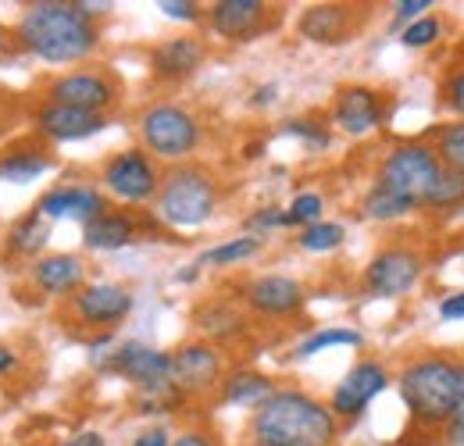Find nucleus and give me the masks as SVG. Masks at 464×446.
<instances>
[{"label": "nucleus", "mask_w": 464, "mask_h": 446, "mask_svg": "<svg viewBox=\"0 0 464 446\" xmlns=\"http://www.w3.org/2000/svg\"><path fill=\"white\" fill-rule=\"evenodd\" d=\"M429 7H432L429 0H401V4H393V22H418L421 11H429Z\"/></svg>", "instance_id": "obj_39"}, {"label": "nucleus", "mask_w": 464, "mask_h": 446, "mask_svg": "<svg viewBox=\"0 0 464 446\" xmlns=\"http://www.w3.org/2000/svg\"><path fill=\"white\" fill-rule=\"evenodd\" d=\"M61 446H104V436L101 432H82V436H75V440H68Z\"/></svg>", "instance_id": "obj_45"}, {"label": "nucleus", "mask_w": 464, "mask_h": 446, "mask_svg": "<svg viewBox=\"0 0 464 446\" xmlns=\"http://www.w3.org/2000/svg\"><path fill=\"white\" fill-rule=\"evenodd\" d=\"M158 218L172 228H197L218 211V182L208 168L175 165L161 175V189L154 197Z\"/></svg>", "instance_id": "obj_4"}, {"label": "nucleus", "mask_w": 464, "mask_h": 446, "mask_svg": "<svg viewBox=\"0 0 464 446\" xmlns=\"http://www.w3.org/2000/svg\"><path fill=\"white\" fill-rule=\"evenodd\" d=\"M361 211H364L368 218H375V222H397V218H407V215L414 211V204H407L404 197H397V193H390V189L372 186V189L364 193V200H361Z\"/></svg>", "instance_id": "obj_27"}, {"label": "nucleus", "mask_w": 464, "mask_h": 446, "mask_svg": "<svg viewBox=\"0 0 464 446\" xmlns=\"http://www.w3.org/2000/svg\"><path fill=\"white\" fill-rule=\"evenodd\" d=\"M447 440L454 446H464V379H461V396H458V407L447 422Z\"/></svg>", "instance_id": "obj_38"}, {"label": "nucleus", "mask_w": 464, "mask_h": 446, "mask_svg": "<svg viewBox=\"0 0 464 446\" xmlns=\"http://www.w3.org/2000/svg\"><path fill=\"white\" fill-rule=\"evenodd\" d=\"M222 383V354L215 343H186L172 354V386L186 393H208Z\"/></svg>", "instance_id": "obj_12"}, {"label": "nucleus", "mask_w": 464, "mask_h": 446, "mask_svg": "<svg viewBox=\"0 0 464 446\" xmlns=\"http://www.w3.org/2000/svg\"><path fill=\"white\" fill-rule=\"evenodd\" d=\"M54 168L51 154L40 150V147H7L0 154V182H14V186H25L40 175H47Z\"/></svg>", "instance_id": "obj_23"}, {"label": "nucleus", "mask_w": 464, "mask_h": 446, "mask_svg": "<svg viewBox=\"0 0 464 446\" xmlns=\"http://www.w3.org/2000/svg\"><path fill=\"white\" fill-rule=\"evenodd\" d=\"M72 311L82 325L93 329H111L129 318L132 311V293L118 282H90L72 296Z\"/></svg>", "instance_id": "obj_13"}, {"label": "nucleus", "mask_w": 464, "mask_h": 446, "mask_svg": "<svg viewBox=\"0 0 464 446\" xmlns=\"http://www.w3.org/2000/svg\"><path fill=\"white\" fill-rule=\"evenodd\" d=\"M172 446H215L204 432H182V436H175Z\"/></svg>", "instance_id": "obj_43"}, {"label": "nucleus", "mask_w": 464, "mask_h": 446, "mask_svg": "<svg viewBox=\"0 0 464 446\" xmlns=\"http://www.w3.org/2000/svg\"><path fill=\"white\" fill-rule=\"evenodd\" d=\"M29 276L51 296H75L86 286V261L79 254H47L29 265Z\"/></svg>", "instance_id": "obj_20"}, {"label": "nucleus", "mask_w": 464, "mask_h": 446, "mask_svg": "<svg viewBox=\"0 0 464 446\" xmlns=\"http://www.w3.org/2000/svg\"><path fill=\"white\" fill-rule=\"evenodd\" d=\"M108 368L125 375L136 390H154V386H169L172 383V354H161L154 346L143 343H125L118 346L108 361Z\"/></svg>", "instance_id": "obj_14"}, {"label": "nucleus", "mask_w": 464, "mask_h": 446, "mask_svg": "<svg viewBox=\"0 0 464 446\" xmlns=\"http://www.w3.org/2000/svg\"><path fill=\"white\" fill-rule=\"evenodd\" d=\"M386 386H390V372L379 361H361V364L350 368L347 375H343V383L333 390L329 411L336 418H357Z\"/></svg>", "instance_id": "obj_16"}, {"label": "nucleus", "mask_w": 464, "mask_h": 446, "mask_svg": "<svg viewBox=\"0 0 464 446\" xmlns=\"http://www.w3.org/2000/svg\"><path fill=\"white\" fill-rule=\"evenodd\" d=\"M33 125L40 136H47L54 143H72V140H86V136L101 132L108 125V114L79 112V108H64V104H44L33 114Z\"/></svg>", "instance_id": "obj_18"}, {"label": "nucleus", "mask_w": 464, "mask_h": 446, "mask_svg": "<svg viewBox=\"0 0 464 446\" xmlns=\"http://www.w3.org/2000/svg\"><path fill=\"white\" fill-rule=\"evenodd\" d=\"M440 318H447V322L464 318V293H450V296L440 304Z\"/></svg>", "instance_id": "obj_41"}, {"label": "nucleus", "mask_w": 464, "mask_h": 446, "mask_svg": "<svg viewBox=\"0 0 464 446\" xmlns=\"http://www.w3.org/2000/svg\"><path fill=\"white\" fill-rule=\"evenodd\" d=\"M322 211H325V204H322V197L318 193H296L293 197V204L286 208V225H314L322 222Z\"/></svg>", "instance_id": "obj_33"}, {"label": "nucleus", "mask_w": 464, "mask_h": 446, "mask_svg": "<svg viewBox=\"0 0 464 446\" xmlns=\"http://www.w3.org/2000/svg\"><path fill=\"white\" fill-rule=\"evenodd\" d=\"M286 225V211H279V208H265L261 215H254L246 228H250V236H257V232H265V228H283Z\"/></svg>", "instance_id": "obj_37"}, {"label": "nucleus", "mask_w": 464, "mask_h": 446, "mask_svg": "<svg viewBox=\"0 0 464 446\" xmlns=\"http://www.w3.org/2000/svg\"><path fill=\"white\" fill-rule=\"evenodd\" d=\"M440 33H443L440 18H432V15H421L418 22H411V25L404 29V47H411V51H418V47H429V44H436V40H440Z\"/></svg>", "instance_id": "obj_34"}, {"label": "nucleus", "mask_w": 464, "mask_h": 446, "mask_svg": "<svg viewBox=\"0 0 464 446\" xmlns=\"http://www.w3.org/2000/svg\"><path fill=\"white\" fill-rule=\"evenodd\" d=\"M333 118L347 136H364L382 121V97L368 86H343L336 93Z\"/></svg>", "instance_id": "obj_21"}, {"label": "nucleus", "mask_w": 464, "mask_h": 446, "mask_svg": "<svg viewBox=\"0 0 464 446\" xmlns=\"http://www.w3.org/2000/svg\"><path fill=\"white\" fill-rule=\"evenodd\" d=\"M361 343H364V335L353 329H318L296 346V357H314L329 346H361Z\"/></svg>", "instance_id": "obj_32"}, {"label": "nucleus", "mask_w": 464, "mask_h": 446, "mask_svg": "<svg viewBox=\"0 0 464 446\" xmlns=\"http://www.w3.org/2000/svg\"><path fill=\"white\" fill-rule=\"evenodd\" d=\"M421 208H432V211H461L464 208V175L443 168L440 179H436V186H432V193L425 197Z\"/></svg>", "instance_id": "obj_29"}, {"label": "nucleus", "mask_w": 464, "mask_h": 446, "mask_svg": "<svg viewBox=\"0 0 464 446\" xmlns=\"http://www.w3.org/2000/svg\"><path fill=\"white\" fill-rule=\"evenodd\" d=\"M254 254H261V239L257 236H236L229 243H218V247H211L204 257H200V265H218V268H229V265H239V261H250Z\"/></svg>", "instance_id": "obj_28"}, {"label": "nucleus", "mask_w": 464, "mask_h": 446, "mask_svg": "<svg viewBox=\"0 0 464 446\" xmlns=\"http://www.w3.org/2000/svg\"><path fill=\"white\" fill-rule=\"evenodd\" d=\"M197 325H200V333L211 335V339H232V335L243 333V315L232 307V304H222V300H215V304H204L200 311H197Z\"/></svg>", "instance_id": "obj_26"}, {"label": "nucleus", "mask_w": 464, "mask_h": 446, "mask_svg": "<svg viewBox=\"0 0 464 446\" xmlns=\"http://www.w3.org/2000/svg\"><path fill=\"white\" fill-rule=\"evenodd\" d=\"M14 368H18V354L11 346H0V375L4 372H14Z\"/></svg>", "instance_id": "obj_44"}, {"label": "nucleus", "mask_w": 464, "mask_h": 446, "mask_svg": "<svg viewBox=\"0 0 464 446\" xmlns=\"http://www.w3.org/2000/svg\"><path fill=\"white\" fill-rule=\"evenodd\" d=\"M158 7L175 22H200V4L197 0H161Z\"/></svg>", "instance_id": "obj_36"}, {"label": "nucleus", "mask_w": 464, "mask_h": 446, "mask_svg": "<svg viewBox=\"0 0 464 446\" xmlns=\"http://www.w3.org/2000/svg\"><path fill=\"white\" fill-rule=\"evenodd\" d=\"M14 36L29 54L47 64H75L101 47L97 22L82 11V4H68V0L29 4L25 15L18 18Z\"/></svg>", "instance_id": "obj_1"}, {"label": "nucleus", "mask_w": 464, "mask_h": 446, "mask_svg": "<svg viewBox=\"0 0 464 446\" xmlns=\"http://www.w3.org/2000/svg\"><path fill=\"white\" fill-rule=\"evenodd\" d=\"M140 140H143V150L161 158V161H175V165H186V158L200 147L204 140V129H200V118L179 104H150L147 112L140 114Z\"/></svg>", "instance_id": "obj_5"}, {"label": "nucleus", "mask_w": 464, "mask_h": 446, "mask_svg": "<svg viewBox=\"0 0 464 446\" xmlns=\"http://www.w3.org/2000/svg\"><path fill=\"white\" fill-rule=\"evenodd\" d=\"M136 218L125 211H104L101 218H93L90 225H82V243L90 250H121L136 239Z\"/></svg>", "instance_id": "obj_22"}, {"label": "nucleus", "mask_w": 464, "mask_h": 446, "mask_svg": "<svg viewBox=\"0 0 464 446\" xmlns=\"http://www.w3.org/2000/svg\"><path fill=\"white\" fill-rule=\"evenodd\" d=\"M464 364L447 361V357H425L414 361L401 372V396H404L407 411L414 414V422L421 425H447L458 396H461Z\"/></svg>", "instance_id": "obj_3"}, {"label": "nucleus", "mask_w": 464, "mask_h": 446, "mask_svg": "<svg viewBox=\"0 0 464 446\" xmlns=\"http://www.w3.org/2000/svg\"><path fill=\"white\" fill-rule=\"evenodd\" d=\"M276 97V86H261L257 93H254V104H268Z\"/></svg>", "instance_id": "obj_46"}, {"label": "nucleus", "mask_w": 464, "mask_h": 446, "mask_svg": "<svg viewBox=\"0 0 464 446\" xmlns=\"http://www.w3.org/2000/svg\"><path fill=\"white\" fill-rule=\"evenodd\" d=\"M440 171H443V165H440L432 147H425V143H401V147H393L382 158L375 186L404 197L407 204H414V208H421L425 197L432 193Z\"/></svg>", "instance_id": "obj_6"}, {"label": "nucleus", "mask_w": 464, "mask_h": 446, "mask_svg": "<svg viewBox=\"0 0 464 446\" xmlns=\"http://www.w3.org/2000/svg\"><path fill=\"white\" fill-rule=\"evenodd\" d=\"M239 293H243V304L254 315H265V318H290L307 300L304 286L290 279V276H257V279L246 282Z\"/></svg>", "instance_id": "obj_15"}, {"label": "nucleus", "mask_w": 464, "mask_h": 446, "mask_svg": "<svg viewBox=\"0 0 464 446\" xmlns=\"http://www.w3.org/2000/svg\"><path fill=\"white\" fill-rule=\"evenodd\" d=\"M204 57H208L204 40H197V36H169L150 51V72L158 79L179 82V79H189L204 64Z\"/></svg>", "instance_id": "obj_19"}, {"label": "nucleus", "mask_w": 464, "mask_h": 446, "mask_svg": "<svg viewBox=\"0 0 464 446\" xmlns=\"http://www.w3.org/2000/svg\"><path fill=\"white\" fill-rule=\"evenodd\" d=\"M276 18H283V11H276L265 0H215L208 7V22L222 40L246 44L261 33H268L276 25Z\"/></svg>", "instance_id": "obj_10"}, {"label": "nucleus", "mask_w": 464, "mask_h": 446, "mask_svg": "<svg viewBox=\"0 0 464 446\" xmlns=\"http://www.w3.org/2000/svg\"><path fill=\"white\" fill-rule=\"evenodd\" d=\"M286 129H290L293 136L307 140L314 150H325V147H329V129H325V125H318V121H290Z\"/></svg>", "instance_id": "obj_35"}, {"label": "nucleus", "mask_w": 464, "mask_h": 446, "mask_svg": "<svg viewBox=\"0 0 464 446\" xmlns=\"http://www.w3.org/2000/svg\"><path fill=\"white\" fill-rule=\"evenodd\" d=\"M421 272H425V261H421L418 250H411V247H386V250H379L372 257V265L364 272V289L372 296L393 300V296L411 293L414 282L421 279Z\"/></svg>", "instance_id": "obj_9"}, {"label": "nucleus", "mask_w": 464, "mask_h": 446, "mask_svg": "<svg viewBox=\"0 0 464 446\" xmlns=\"http://www.w3.org/2000/svg\"><path fill=\"white\" fill-rule=\"evenodd\" d=\"M272 393H276L272 379L261 375V372H250V368L232 372L229 379L222 383V400H226V403H236V407H254V411H257Z\"/></svg>", "instance_id": "obj_24"}, {"label": "nucleus", "mask_w": 464, "mask_h": 446, "mask_svg": "<svg viewBox=\"0 0 464 446\" xmlns=\"http://www.w3.org/2000/svg\"><path fill=\"white\" fill-rule=\"evenodd\" d=\"M101 182L104 189L118 197L121 204H147L158 197L161 189V171L154 165V158L147 150H121L115 158H108L101 168Z\"/></svg>", "instance_id": "obj_8"}, {"label": "nucleus", "mask_w": 464, "mask_h": 446, "mask_svg": "<svg viewBox=\"0 0 464 446\" xmlns=\"http://www.w3.org/2000/svg\"><path fill=\"white\" fill-rule=\"evenodd\" d=\"M368 18V7H353V4H314L300 15L296 29L304 40L322 44V47H340L350 44L361 29V22Z\"/></svg>", "instance_id": "obj_11"}, {"label": "nucleus", "mask_w": 464, "mask_h": 446, "mask_svg": "<svg viewBox=\"0 0 464 446\" xmlns=\"http://www.w3.org/2000/svg\"><path fill=\"white\" fill-rule=\"evenodd\" d=\"M51 239V222L44 215H25L22 222H14V228L7 232V250L14 257H40V250Z\"/></svg>", "instance_id": "obj_25"}, {"label": "nucleus", "mask_w": 464, "mask_h": 446, "mask_svg": "<svg viewBox=\"0 0 464 446\" xmlns=\"http://www.w3.org/2000/svg\"><path fill=\"white\" fill-rule=\"evenodd\" d=\"M336 414L311 393L276 390L250 418V440L272 446H333Z\"/></svg>", "instance_id": "obj_2"}, {"label": "nucleus", "mask_w": 464, "mask_h": 446, "mask_svg": "<svg viewBox=\"0 0 464 446\" xmlns=\"http://www.w3.org/2000/svg\"><path fill=\"white\" fill-rule=\"evenodd\" d=\"M447 104H450V112H458L464 118V68L450 79V86H447Z\"/></svg>", "instance_id": "obj_40"}, {"label": "nucleus", "mask_w": 464, "mask_h": 446, "mask_svg": "<svg viewBox=\"0 0 464 446\" xmlns=\"http://www.w3.org/2000/svg\"><path fill=\"white\" fill-rule=\"evenodd\" d=\"M343 236H347V228L340 222H314L300 232L296 243H300V250H307V254H329V250H336V247L343 243Z\"/></svg>", "instance_id": "obj_30"}, {"label": "nucleus", "mask_w": 464, "mask_h": 446, "mask_svg": "<svg viewBox=\"0 0 464 446\" xmlns=\"http://www.w3.org/2000/svg\"><path fill=\"white\" fill-rule=\"evenodd\" d=\"M432 150H436L440 165L447 168V171L464 175V118L461 121H454V125H447V129L440 132V140H436Z\"/></svg>", "instance_id": "obj_31"}, {"label": "nucleus", "mask_w": 464, "mask_h": 446, "mask_svg": "<svg viewBox=\"0 0 464 446\" xmlns=\"http://www.w3.org/2000/svg\"><path fill=\"white\" fill-rule=\"evenodd\" d=\"M250 446H272V443H250Z\"/></svg>", "instance_id": "obj_47"}, {"label": "nucleus", "mask_w": 464, "mask_h": 446, "mask_svg": "<svg viewBox=\"0 0 464 446\" xmlns=\"http://www.w3.org/2000/svg\"><path fill=\"white\" fill-rule=\"evenodd\" d=\"M44 97H47V104L104 114L108 108H115L118 79L104 68H79V72H64L58 79H51Z\"/></svg>", "instance_id": "obj_7"}, {"label": "nucleus", "mask_w": 464, "mask_h": 446, "mask_svg": "<svg viewBox=\"0 0 464 446\" xmlns=\"http://www.w3.org/2000/svg\"><path fill=\"white\" fill-rule=\"evenodd\" d=\"M132 446H172V440H169L165 429H147V432L136 436V443Z\"/></svg>", "instance_id": "obj_42"}, {"label": "nucleus", "mask_w": 464, "mask_h": 446, "mask_svg": "<svg viewBox=\"0 0 464 446\" xmlns=\"http://www.w3.org/2000/svg\"><path fill=\"white\" fill-rule=\"evenodd\" d=\"M33 211L44 215L47 222H54V218H75V222L90 225L93 218H101L108 211V200L93 186H58V189L44 193Z\"/></svg>", "instance_id": "obj_17"}]
</instances>
